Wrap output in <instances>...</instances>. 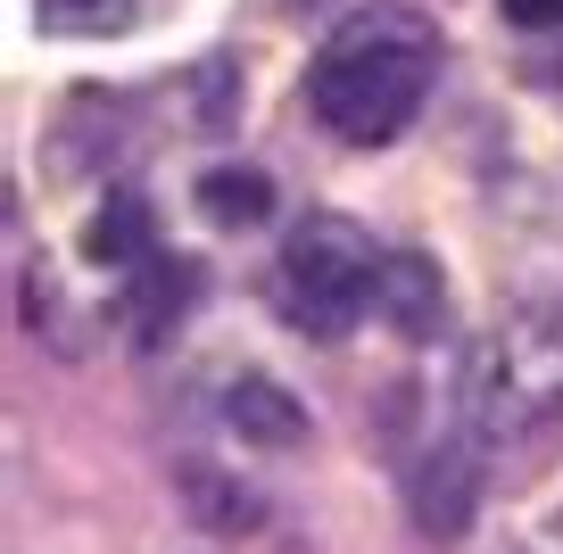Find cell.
I'll return each instance as SVG.
<instances>
[{
  "label": "cell",
  "mask_w": 563,
  "mask_h": 554,
  "mask_svg": "<svg viewBox=\"0 0 563 554\" xmlns=\"http://www.w3.org/2000/svg\"><path fill=\"white\" fill-rule=\"evenodd\" d=\"M514 25H563V0H506Z\"/></svg>",
  "instance_id": "12"
},
{
  "label": "cell",
  "mask_w": 563,
  "mask_h": 554,
  "mask_svg": "<svg viewBox=\"0 0 563 554\" xmlns=\"http://www.w3.org/2000/svg\"><path fill=\"white\" fill-rule=\"evenodd\" d=\"M406 513H415L422 538H464L481 513V439H440V447L422 455L406 472Z\"/></svg>",
  "instance_id": "4"
},
{
  "label": "cell",
  "mask_w": 563,
  "mask_h": 554,
  "mask_svg": "<svg viewBox=\"0 0 563 554\" xmlns=\"http://www.w3.org/2000/svg\"><path fill=\"white\" fill-rule=\"evenodd\" d=\"M199 215H208L216 232H257L265 215H274V182H265L257 166H208L199 174Z\"/></svg>",
  "instance_id": "8"
},
{
  "label": "cell",
  "mask_w": 563,
  "mask_h": 554,
  "mask_svg": "<svg viewBox=\"0 0 563 554\" xmlns=\"http://www.w3.org/2000/svg\"><path fill=\"white\" fill-rule=\"evenodd\" d=\"M124 9L133 0H34V25L51 42H100V34H124Z\"/></svg>",
  "instance_id": "11"
},
{
  "label": "cell",
  "mask_w": 563,
  "mask_h": 554,
  "mask_svg": "<svg viewBox=\"0 0 563 554\" xmlns=\"http://www.w3.org/2000/svg\"><path fill=\"white\" fill-rule=\"evenodd\" d=\"M373 314H382L398 340H431L448 314V290H440V265L422 257V248H398V257H382V274H373Z\"/></svg>",
  "instance_id": "6"
},
{
  "label": "cell",
  "mask_w": 563,
  "mask_h": 554,
  "mask_svg": "<svg viewBox=\"0 0 563 554\" xmlns=\"http://www.w3.org/2000/svg\"><path fill=\"white\" fill-rule=\"evenodd\" d=\"M274 274H282V314H290L307 340H340V331L373 307L382 248H373L349 215H307V224H290Z\"/></svg>",
  "instance_id": "3"
},
{
  "label": "cell",
  "mask_w": 563,
  "mask_h": 554,
  "mask_svg": "<svg viewBox=\"0 0 563 554\" xmlns=\"http://www.w3.org/2000/svg\"><path fill=\"white\" fill-rule=\"evenodd\" d=\"M224 431L241 439V447H299L307 439V406L290 398V389L274 381V373H241V381H224Z\"/></svg>",
  "instance_id": "7"
},
{
  "label": "cell",
  "mask_w": 563,
  "mask_h": 554,
  "mask_svg": "<svg viewBox=\"0 0 563 554\" xmlns=\"http://www.w3.org/2000/svg\"><path fill=\"white\" fill-rule=\"evenodd\" d=\"M84 257L108 265V274H117V265H133V274H141V265H150V208H141L133 191H117V199L84 224Z\"/></svg>",
  "instance_id": "10"
},
{
  "label": "cell",
  "mask_w": 563,
  "mask_h": 554,
  "mask_svg": "<svg viewBox=\"0 0 563 554\" xmlns=\"http://www.w3.org/2000/svg\"><path fill=\"white\" fill-rule=\"evenodd\" d=\"M175 497H183V513H191L208 538L265 530V488L241 480V472H224V464H208V455H183L175 464Z\"/></svg>",
  "instance_id": "5"
},
{
  "label": "cell",
  "mask_w": 563,
  "mask_h": 554,
  "mask_svg": "<svg viewBox=\"0 0 563 554\" xmlns=\"http://www.w3.org/2000/svg\"><path fill=\"white\" fill-rule=\"evenodd\" d=\"M191 298H199V265L191 257H150L133 274V331H150V340L175 331V314L191 307Z\"/></svg>",
  "instance_id": "9"
},
{
  "label": "cell",
  "mask_w": 563,
  "mask_h": 554,
  "mask_svg": "<svg viewBox=\"0 0 563 554\" xmlns=\"http://www.w3.org/2000/svg\"><path fill=\"white\" fill-rule=\"evenodd\" d=\"M464 414H473V439H506L563 414V307L514 314L464 356Z\"/></svg>",
  "instance_id": "2"
},
{
  "label": "cell",
  "mask_w": 563,
  "mask_h": 554,
  "mask_svg": "<svg viewBox=\"0 0 563 554\" xmlns=\"http://www.w3.org/2000/svg\"><path fill=\"white\" fill-rule=\"evenodd\" d=\"M422 84H431V42H422V25L356 18L349 34L316 58L307 108H316V124H332L340 141H365L373 149V141H389L422 108Z\"/></svg>",
  "instance_id": "1"
}]
</instances>
